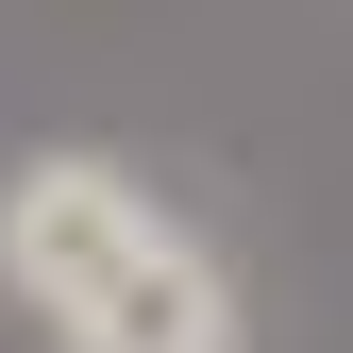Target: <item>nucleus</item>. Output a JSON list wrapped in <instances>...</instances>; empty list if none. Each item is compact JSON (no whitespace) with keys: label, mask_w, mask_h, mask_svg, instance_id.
Here are the masks:
<instances>
[{"label":"nucleus","mask_w":353,"mask_h":353,"mask_svg":"<svg viewBox=\"0 0 353 353\" xmlns=\"http://www.w3.org/2000/svg\"><path fill=\"white\" fill-rule=\"evenodd\" d=\"M0 286L51 320V353H236V270L118 152H17L0 168Z\"/></svg>","instance_id":"1"}]
</instances>
